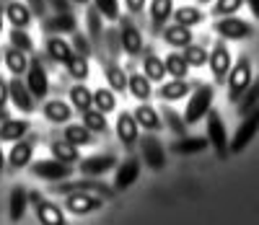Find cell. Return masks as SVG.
<instances>
[{
	"label": "cell",
	"instance_id": "cell-1",
	"mask_svg": "<svg viewBox=\"0 0 259 225\" xmlns=\"http://www.w3.org/2000/svg\"><path fill=\"white\" fill-rule=\"evenodd\" d=\"M254 80V70H251V60L246 55H241L239 60L233 62L231 73H228V101L231 104H239L241 96L246 94V88Z\"/></svg>",
	"mask_w": 259,
	"mask_h": 225
},
{
	"label": "cell",
	"instance_id": "cell-2",
	"mask_svg": "<svg viewBox=\"0 0 259 225\" xmlns=\"http://www.w3.org/2000/svg\"><path fill=\"white\" fill-rule=\"evenodd\" d=\"M212 96H215L212 85H207V83L194 85V91L189 96V104L184 109V122L187 124H194V122H200L202 117H207L210 109H212Z\"/></svg>",
	"mask_w": 259,
	"mask_h": 225
},
{
	"label": "cell",
	"instance_id": "cell-3",
	"mask_svg": "<svg viewBox=\"0 0 259 225\" xmlns=\"http://www.w3.org/2000/svg\"><path fill=\"white\" fill-rule=\"evenodd\" d=\"M207 140H210V145H212L218 158H228L231 143H228V134H226V124H223V117L212 109L207 114Z\"/></svg>",
	"mask_w": 259,
	"mask_h": 225
},
{
	"label": "cell",
	"instance_id": "cell-4",
	"mask_svg": "<svg viewBox=\"0 0 259 225\" xmlns=\"http://www.w3.org/2000/svg\"><path fill=\"white\" fill-rule=\"evenodd\" d=\"M104 207V199L99 194H91V192H70L65 194V210L73 212V215H91L96 210Z\"/></svg>",
	"mask_w": 259,
	"mask_h": 225
},
{
	"label": "cell",
	"instance_id": "cell-5",
	"mask_svg": "<svg viewBox=\"0 0 259 225\" xmlns=\"http://www.w3.org/2000/svg\"><path fill=\"white\" fill-rule=\"evenodd\" d=\"M26 85H29V91L36 101H45L47 94H50V78H47V70H45V65L39 62V57L34 55L31 62H29V73H26Z\"/></svg>",
	"mask_w": 259,
	"mask_h": 225
},
{
	"label": "cell",
	"instance_id": "cell-6",
	"mask_svg": "<svg viewBox=\"0 0 259 225\" xmlns=\"http://www.w3.org/2000/svg\"><path fill=\"white\" fill-rule=\"evenodd\" d=\"M210 73L215 78V83H223L228 80V73L233 67V60H231V50L226 47V41H215V47L210 50Z\"/></svg>",
	"mask_w": 259,
	"mask_h": 225
},
{
	"label": "cell",
	"instance_id": "cell-7",
	"mask_svg": "<svg viewBox=\"0 0 259 225\" xmlns=\"http://www.w3.org/2000/svg\"><path fill=\"white\" fill-rule=\"evenodd\" d=\"M117 140L124 150H133L140 143V124H138L135 114L119 111V117H117Z\"/></svg>",
	"mask_w": 259,
	"mask_h": 225
},
{
	"label": "cell",
	"instance_id": "cell-8",
	"mask_svg": "<svg viewBox=\"0 0 259 225\" xmlns=\"http://www.w3.org/2000/svg\"><path fill=\"white\" fill-rule=\"evenodd\" d=\"M34 145H36V134H26V138H21L13 143L11 153H8V166L13 171H21L31 166V158H34Z\"/></svg>",
	"mask_w": 259,
	"mask_h": 225
},
{
	"label": "cell",
	"instance_id": "cell-9",
	"mask_svg": "<svg viewBox=\"0 0 259 225\" xmlns=\"http://www.w3.org/2000/svg\"><path fill=\"white\" fill-rule=\"evenodd\" d=\"M140 153L150 171H161L166 166V150H163L161 140L153 138V134H143L140 138Z\"/></svg>",
	"mask_w": 259,
	"mask_h": 225
},
{
	"label": "cell",
	"instance_id": "cell-10",
	"mask_svg": "<svg viewBox=\"0 0 259 225\" xmlns=\"http://www.w3.org/2000/svg\"><path fill=\"white\" fill-rule=\"evenodd\" d=\"M256 132H259V106L251 111V114H246L244 122L239 124V129H236L233 140H231V153H241V150L254 140Z\"/></svg>",
	"mask_w": 259,
	"mask_h": 225
},
{
	"label": "cell",
	"instance_id": "cell-11",
	"mask_svg": "<svg viewBox=\"0 0 259 225\" xmlns=\"http://www.w3.org/2000/svg\"><path fill=\"white\" fill-rule=\"evenodd\" d=\"M31 173L39 176V178H47V182H65V178L73 173V166L60 163V161H55V158H47V161L31 163Z\"/></svg>",
	"mask_w": 259,
	"mask_h": 225
},
{
	"label": "cell",
	"instance_id": "cell-12",
	"mask_svg": "<svg viewBox=\"0 0 259 225\" xmlns=\"http://www.w3.org/2000/svg\"><path fill=\"white\" fill-rule=\"evenodd\" d=\"M215 31H218L223 39L239 41V39L251 36V24H246V21L239 18V16H226V18H221V21H215Z\"/></svg>",
	"mask_w": 259,
	"mask_h": 225
},
{
	"label": "cell",
	"instance_id": "cell-13",
	"mask_svg": "<svg viewBox=\"0 0 259 225\" xmlns=\"http://www.w3.org/2000/svg\"><path fill=\"white\" fill-rule=\"evenodd\" d=\"M138 178H140V158H138V155H127V158L119 163V168H117L114 189L117 192H124V189L133 187Z\"/></svg>",
	"mask_w": 259,
	"mask_h": 225
},
{
	"label": "cell",
	"instance_id": "cell-14",
	"mask_svg": "<svg viewBox=\"0 0 259 225\" xmlns=\"http://www.w3.org/2000/svg\"><path fill=\"white\" fill-rule=\"evenodd\" d=\"M122 21V29H119V39H122V50L130 55V57H138L143 52V34L140 29L133 24L130 18H119Z\"/></svg>",
	"mask_w": 259,
	"mask_h": 225
},
{
	"label": "cell",
	"instance_id": "cell-15",
	"mask_svg": "<svg viewBox=\"0 0 259 225\" xmlns=\"http://www.w3.org/2000/svg\"><path fill=\"white\" fill-rule=\"evenodd\" d=\"M114 166H117V155L101 153V155H89V158H83L80 166H78V171L83 176H101L106 171H112Z\"/></svg>",
	"mask_w": 259,
	"mask_h": 225
},
{
	"label": "cell",
	"instance_id": "cell-16",
	"mask_svg": "<svg viewBox=\"0 0 259 225\" xmlns=\"http://www.w3.org/2000/svg\"><path fill=\"white\" fill-rule=\"evenodd\" d=\"M8 85H11V101L16 104V109H21L24 114H31V111H34V101H36V99L31 96L26 80H21L18 75H13V78L8 80Z\"/></svg>",
	"mask_w": 259,
	"mask_h": 225
},
{
	"label": "cell",
	"instance_id": "cell-17",
	"mask_svg": "<svg viewBox=\"0 0 259 225\" xmlns=\"http://www.w3.org/2000/svg\"><path fill=\"white\" fill-rule=\"evenodd\" d=\"M47 55H50V60H52V62L68 67V62L73 60L75 50H73L70 44L65 41L60 34H50V36H47Z\"/></svg>",
	"mask_w": 259,
	"mask_h": 225
},
{
	"label": "cell",
	"instance_id": "cell-18",
	"mask_svg": "<svg viewBox=\"0 0 259 225\" xmlns=\"http://www.w3.org/2000/svg\"><path fill=\"white\" fill-rule=\"evenodd\" d=\"M31 132V122L29 119H6L0 124V143H16L21 138H26Z\"/></svg>",
	"mask_w": 259,
	"mask_h": 225
},
{
	"label": "cell",
	"instance_id": "cell-19",
	"mask_svg": "<svg viewBox=\"0 0 259 225\" xmlns=\"http://www.w3.org/2000/svg\"><path fill=\"white\" fill-rule=\"evenodd\" d=\"M104 78H106V83H109V88L117 94H122V91H130V75L122 70V67L114 62V60H106L104 62Z\"/></svg>",
	"mask_w": 259,
	"mask_h": 225
},
{
	"label": "cell",
	"instance_id": "cell-20",
	"mask_svg": "<svg viewBox=\"0 0 259 225\" xmlns=\"http://www.w3.org/2000/svg\"><path fill=\"white\" fill-rule=\"evenodd\" d=\"M31 8L26 3H18V0H8L6 6V18L13 24V29H29L31 24Z\"/></svg>",
	"mask_w": 259,
	"mask_h": 225
},
{
	"label": "cell",
	"instance_id": "cell-21",
	"mask_svg": "<svg viewBox=\"0 0 259 225\" xmlns=\"http://www.w3.org/2000/svg\"><path fill=\"white\" fill-rule=\"evenodd\" d=\"M135 119H138V124L140 127H145L148 132H158L161 127H163V122H161V114L150 106V104H145V101H140L138 106H135Z\"/></svg>",
	"mask_w": 259,
	"mask_h": 225
},
{
	"label": "cell",
	"instance_id": "cell-22",
	"mask_svg": "<svg viewBox=\"0 0 259 225\" xmlns=\"http://www.w3.org/2000/svg\"><path fill=\"white\" fill-rule=\"evenodd\" d=\"M26 207H29V192L18 184V187H13V192H11V197H8V217H11L13 222H21Z\"/></svg>",
	"mask_w": 259,
	"mask_h": 225
},
{
	"label": "cell",
	"instance_id": "cell-23",
	"mask_svg": "<svg viewBox=\"0 0 259 225\" xmlns=\"http://www.w3.org/2000/svg\"><path fill=\"white\" fill-rule=\"evenodd\" d=\"M85 24H89V36L94 41V47L101 50V41H104L106 29H104V16H101V11L96 6H89V11H85Z\"/></svg>",
	"mask_w": 259,
	"mask_h": 225
},
{
	"label": "cell",
	"instance_id": "cell-24",
	"mask_svg": "<svg viewBox=\"0 0 259 225\" xmlns=\"http://www.w3.org/2000/svg\"><path fill=\"white\" fill-rule=\"evenodd\" d=\"M45 117L55 124H65V122H70L73 117V106L68 101H60V99H50L45 101Z\"/></svg>",
	"mask_w": 259,
	"mask_h": 225
},
{
	"label": "cell",
	"instance_id": "cell-25",
	"mask_svg": "<svg viewBox=\"0 0 259 225\" xmlns=\"http://www.w3.org/2000/svg\"><path fill=\"white\" fill-rule=\"evenodd\" d=\"M192 91V83L187 78H174V80H168L158 88V99L163 101H177V99H184L187 94Z\"/></svg>",
	"mask_w": 259,
	"mask_h": 225
},
{
	"label": "cell",
	"instance_id": "cell-26",
	"mask_svg": "<svg viewBox=\"0 0 259 225\" xmlns=\"http://www.w3.org/2000/svg\"><path fill=\"white\" fill-rule=\"evenodd\" d=\"M174 0H150V21H153V29L161 31L163 24L174 16Z\"/></svg>",
	"mask_w": 259,
	"mask_h": 225
},
{
	"label": "cell",
	"instance_id": "cell-27",
	"mask_svg": "<svg viewBox=\"0 0 259 225\" xmlns=\"http://www.w3.org/2000/svg\"><path fill=\"white\" fill-rule=\"evenodd\" d=\"M47 34H73L75 31V16L73 13H55L52 18H45Z\"/></svg>",
	"mask_w": 259,
	"mask_h": 225
},
{
	"label": "cell",
	"instance_id": "cell-28",
	"mask_svg": "<svg viewBox=\"0 0 259 225\" xmlns=\"http://www.w3.org/2000/svg\"><path fill=\"white\" fill-rule=\"evenodd\" d=\"M50 153H52V158H55V161L68 163V166H73V163H78V161H80L78 148H75V145H70L65 138H62V140H55V143L50 145Z\"/></svg>",
	"mask_w": 259,
	"mask_h": 225
},
{
	"label": "cell",
	"instance_id": "cell-29",
	"mask_svg": "<svg viewBox=\"0 0 259 225\" xmlns=\"http://www.w3.org/2000/svg\"><path fill=\"white\" fill-rule=\"evenodd\" d=\"M163 41L171 44V47H189L194 41V34L189 26H182V24H174V26H166L163 29Z\"/></svg>",
	"mask_w": 259,
	"mask_h": 225
},
{
	"label": "cell",
	"instance_id": "cell-30",
	"mask_svg": "<svg viewBox=\"0 0 259 225\" xmlns=\"http://www.w3.org/2000/svg\"><path fill=\"white\" fill-rule=\"evenodd\" d=\"M3 60H6V65H8V70L13 73V75H24V73H29V55L24 52V50H16V47H8L6 52H3Z\"/></svg>",
	"mask_w": 259,
	"mask_h": 225
},
{
	"label": "cell",
	"instance_id": "cell-31",
	"mask_svg": "<svg viewBox=\"0 0 259 225\" xmlns=\"http://www.w3.org/2000/svg\"><path fill=\"white\" fill-rule=\"evenodd\" d=\"M210 145L207 138H192V134H184L179 138L174 145H171V153H179V155H192V153H202Z\"/></svg>",
	"mask_w": 259,
	"mask_h": 225
},
{
	"label": "cell",
	"instance_id": "cell-32",
	"mask_svg": "<svg viewBox=\"0 0 259 225\" xmlns=\"http://www.w3.org/2000/svg\"><path fill=\"white\" fill-rule=\"evenodd\" d=\"M143 75H145L150 83H163V78L168 75L166 62H163L161 57H156V55H148V57L143 60Z\"/></svg>",
	"mask_w": 259,
	"mask_h": 225
},
{
	"label": "cell",
	"instance_id": "cell-33",
	"mask_svg": "<svg viewBox=\"0 0 259 225\" xmlns=\"http://www.w3.org/2000/svg\"><path fill=\"white\" fill-rule=\"evenodd\" d=\"M62 138L68 140L70 145H75V148H83V145H91L94 143V132L85 127V124H68V127H65V132H62Z\"/></svg>",
	"mask_w": 259,
	"mask_h": 225
},
{
	"label": "cell",
	"instance_id": "cell-34",
	"mask_svg": "<svg viewBox=\"0 0 259 225\" xmlns=\"http://www.w3.org/2000/svg\"><path fill=\"white\" fill-rule=\"evenodd\" d=\"M36 217L41 225H65V217H62V210L52 202H41L36 205Z\"/></svg>",
	"mask_w": 259,
	"mask_h": 225
},
{
	"label": "cell",
	"instance_id": "cell-35",
	"mask_svg": "<svg viewBox=\"0 0 259 225\" xmlns=\"http://www.w3.org/2000/svg\"><path fill=\"white\" fill-rule=\"evenodd\" d=\"M75 184V192L80 189V192H91V194H99V197H114V187H109V184H104V182H99V178H94V176H89V178H80V182H73Z\"/></svg>",
	"mask_w": 259,
	"mask_h": 225
},
{
	"label": "cell",
	"instance_id": "cell-36",
	"mask_svg": "<svg viewBox=\"0 0 259 225\" xmlns=\"http://www.w3.org/2000/svg\"><path fill=\"white\" fill-rule=\"evenodd\" d=\"M174 21L177 24H182V26H197V24H202L205 21V13L200 11V8H194V6H182V8H177L174 11Z\"/></svg>",
	"mask_w": 259,
	"mask_h": 225
},
{
	"label": "cell",
	"instance_id": "cell-37",
	"mask_svg": "<svg viewBox=\"0 0 259 225\" xmlns=\"http://www.w3.org/2000/svg\"><path fill=\"white\" fill-rule=\"evenodd\" d=\"M70 104L80 111H89V109H94V94L89 91V88H85L83 83H78V85H73L70 88Z\"/></svg>",
	"mask_w": 259,
	"mask_h": 225
},
{
	"label": "cell",
	"instance_id": "cell-38",
	"mask_svg": "<svg viewBox=\"0 0 259 225\" xmlns=\"http://www.w3.org/2000/svg\"><path fill=\"white\" fill-rule=\"evenodd\" d=\"M130 94H133L138 101H148L150 96H153V85H150V80L140 73H133L130 75Z\"/></svg>",
	"mask_w": 259,
	"mask_h": 225
},
{
	"label": "cell",
	"instance_id": "cell-39",
	"mask_svg": "<svg viewBox=\"0 0 259 225\" xmlns=\"http://www.w3.org/2000/svg\"><path fill=\"white\" fill-rule=\"evenodd\" d=\"M256 106H259V78L251 80V85L246 88V94L241 96V101H239V114L246 117V114H251Z\"/></svg>",
	"mask_w": 259,
	"mask_h": 225
},
{
	"label": "cell",
	"instance_id": "cell-40",
	"mask_svg": "<svg viewBox=\"0 0 259 225\" xmlns=\"http://www.w3.org/2000/svg\"><path fill=\"white\" fill-rule=\"evenodd\" d=\"M83 124L89 127L91 132H96V134H104L106 129H109V122H106V114L104 111H99V109H89V111H83Z\"/></svg>",
	"mask_w": 259,
	"mask_h": 225
},
{
	"label": "cell",
	"instance_id": "cell-41",
	"mask_svg": "<svg viewBox=\"0 0 259 225\" xmlns=\"http://www.w3.org/2000/svg\"><path fill=\"white\" fill-rule=\"evenodd\" d=\"M94 106L99 111H104V114H109V111L117 109V96L112 88H96L94 91Z\"/></svg>",
	"mask_w": 259,
	"mask_h": 225
},
{
	"label": "cell",
	"instance_id": "cell-42",
	"mask_svg": "<svg viewBox=\"0 0 259 225\" xmlns=\"http://www.w3.org/2000/svg\"><path fill=\"white\" fill-rule=\"evenodd\" d=\"M161 114H163L166 127L174 132V134H179V138H184V134H187V122H184V117L179 114V111H174L171 106H163V109H161Z\"/></svg>",
	"mask_w": 259,
	"mask_h": 225
},
{
	"label": "cell",
	"instance_id": "cell-43",
	"mask_svg": "<svg viewBox=\"0 0 259 225\" xmlns=\"http://www.w3.org/2000/svg\"><path fill=\"white\" fill-rule=\"evenodd\" d=\"M166 70H168V75H174V78H187V73H189V62L184 60V55H179V52H171V55H166Z\"/></svg>",
	"mask_w": 259,
	"mask_h": 225
},
{
	"label": "cell",
	"instance_id": "cell-44",
	"mask_svg": "<svg viewBox=\"0 0 259 225\" xmlns=\"http://www.w3.org/2000/svg\"><path fill=\"white\" fill-rule=\"evenodd\" d=\"M184 60L189 62V67H202L210 62V52L202 44H189V47H184Z\"/></svg>",
	"mask_w": 259,
	"mask_h": 225
},
{
	"label": "cell",
	"instance_id": "cell-45",
	"mask_svg": "<svg viewBox=\"0 0 259 225\" xmlns=\"http://www.w3.org/2000/svg\"><path fill=\"white\" fill-rule=\"evenodd\" d=\"M8 39H11V47L24 50L26 55H34V41H31V36L26 34V29H11Z\"/></svg>",
	"mask_w": 259,
	"mask_h": 225
},
{
	"label": "cell",
	"instance_id": "cell-46",
	"mask_svg": "<svg viewBox=\"0 0 259 225\" xmlns=\"http://www.w3.org/2000/svg\"><path fill=\"white\" fill-rule=\"evenodd\" d=\"M68 73L75 78V80H85L91 73V67H89V57H83V55H73V60L68 62Z\"/></svg>",
	"mask_w": 259,
	"mask_h": 225
},
{
	"label": "cell",
	"instance_id": "cell-47",
	"mask_svg": "<svg viewBox=\"0 0 259 225\" xmlns=\"http://www.w3.org/2000/svg\"><path fill=\"white\" fill-rule=\"evenodd\" d=\"M70 41H73V50H75L78 55H83V57H91L94 50H96L94 41H91V36H85V34L78 31V29L73 31V39H70Z\"/></svg>",
	"mask_w": 259,
	"mask_h": 225
},
{
	"label": "cell",
	"instance_id": "cell-48",
	"mask_svg": "<svg viewBox=\"0 0 259 225\" xmlns=\"http://www.w3.org/2000/svg\"><path fill=\"white\" fill-rule=\"evenodd\" d=\"M246 3V0H215L212 6V13L218 18H226V16H236V11H239L241 6Z\"/></svg>",
	"mask_w": 259,
	"mask_h": 225
},
{
	"label": "cell",
	"instance_id": "cell-49",
	"mask_svg": "<svg viewBox=\"0 0 259 225\" xmlns=\"http://www.w3.org/2000/svg\"><path fill=\"white\" fill-rule=\"evenodd\" d=\"M94 6L101 11L104 18H112V21L119 18V0H94Z\"/></svg>",
	"mask_w": 259,
	"mask_h": 225
},
{
	"label": "cell",
	"instance_id": "cell-50",
	"mask_svg": "<svg viewBox=\"0 0 259 225\" xmlns=\"http://www.w3.org/2000/svg\"><path fill=\"white\" fill-rule=\"evenodd\" d=\"M104 39H106V50H109V57L117 60V57H119V50H122V39H119V34H117L114 29H109V31L104 34Z\"/></svg>",
	"mask_w": 259,
	"mask_h": 225
},
{
	"label": "cell",
	"instance_id": "cell-51",
	"mask_svg": "<svg viewBox=\"0 0 259 225\" xmlns=\"http://www.w3.org/2000/svg\"><path fill=\"white\" fill-rule=\"evenodd\" d=\"M8 101H11V85L6 78H0V109H6Z\"/></svg>",
	"mask_w": 259,
	"mask_h": 225
},
{
	"label": "cell",
	"instance_id": "cell-52",
	"mask_svg": "<svg viewBox=\"0 0 259 225\" xmlns=\"http://www.w3.org/2000/svg\"><path fill=\"white\" fill-rule=\"evenodd\" d=\"M70 3H73V0H47V6H52L55 13H73Z\"/></svg>",
	"mask_w": 259,
	"mask_h": 225
},
{
	"label": "cell",
	"instance_id": "cell-53",
	"mask_svg": "<svg viewBox=\"0 0 259 225\" xmlns=\"http://www.w3.org/2000/svg\"><path fill=\"white\" fill-rule=\"evenodd\" d=\"M26 6H29L31 13H36L39 18H45V16H47V0H29Z\"/></svg>",
	"mask_w": 259,
	"mask_h": 225
},
{
	"label": "cell",
	"instance_id": "cell-54",
	"mask_svg": "<svg viewBox=\"0 0 259 225\" xmlns=\"http://www.w3.org/2000/svg\"><path fill=\"white\" fill-rule=\"evenodd\" d=\"M124 3H127L130 13H143V8H145V0H124Z\"/></svg>",
	"mask_w": 259,
	"mask_h": 225
},
{
	"label": "cell",
	"instance_id": "cell-55",
	"mask_svg": "<svg viewBox=\"0 0 259 225\" xmlns=\"http://www.w3.org/2000/svg\"><path fill=\"white\" fill-rule=\"evenodd\" d=\"M29 202H31V205H41L45 199H41V194H39V192H31V194H29Z\"/></svg>",
	"mask_w": 259,
	"mask_h": 225
},
{
	"label": "cell",
	"instance_id": "cell-56",
	"mask_svg": "<svg viewBox=\"0 0 259 225\" xmlns=\"http://www.w3.org/2000/svg\"><path fill=\"white\" fill-rule=\"evenodd\" d=\"M246 3H249V8H251V13L259 18V0H246Z\"/></svg>",
	"mask_w": 259,
	"mask_h": 225
},
{
	"label": "cell",
	"instance_id": "cell-57",
	"mask_svg": "<svg viewBox=\"0 0 259 225\" xmlns=\"http://www.w3.org/2000/svg\"><path fill=\"white\" fill-rule=\"evenodd\" d=\"M6 163H8V158L3 155V150H0V176H3V168H6Z\"/></svg>",
	"mask_w": 259,
	"mask_h": 225
},
{
	"label": "cell",
	"instance_id": "cell-58",
	"mask_svg": "<svg viewBox=\"0 0 259 225\" xmlns=\"http://www.w3.org/2000/svg\"><path fill=\"white\" fill-rule=\"evenodd\" d=\"M3 18H6V11L0 8V34H3Z\"/></svg>",
	"mask_w": 259,
	"mask_h": 225
},
{
	"label": "cell",
	"instance_id": "cell-59",
	"mask_svg": "<svg viewBox=\"0 0 259 225\" xmlns=\"http://www.w3.org/2000/svg\"><path fill=\"white\" fill-rule=\"evenodd\" d=\"M6 119H8V111H6V109H0V122H6Z\"/></svg>",
	"mask_w": 259,
	"mask_h": 225
},
{
	"label": "cell",
	"instance_id": "cell-60",
	"mask_svg": "<svg viewBox=\"0 0 259 225\" xmlns=\"http://www.w3.org/2000/svg\"><path fill=\"white\" fill-rule=\"evenodd\" d=\"M73 3H78V6H85V3H89V0H73Z\"/></svg>",
	"mask_w": 259,
	"mask_h": 225
},
{
	"label": "cell",
	"instance_id": "cell-61",
	"mask_svg": "<svg viewBox=\"0 0 259 225\" xmlns=\"http://www.w3.org/2000/svg\"><path fill=\"white\" fill-rule=\"evenodd\" d=\"M0 62H3V52H0Z\"/></svg>",
	"mask_w": 259,
	"mask_h": 225
},
{
	"label": "cell",
	"instance_id": "cell-62",
	"mask_svg": "<svg viewBox=\"0 0 259 225\" xmlns=\"http://www.w3.org/2000/svg\"><path fill=\"white\" fill-rule=\"evenodd\" d=\"M200 3H207V0H200Z\"/></svg>",
	"mask_w": 259,
	"mask_h": 225
}]
</instances>
